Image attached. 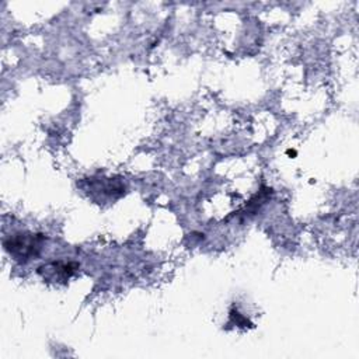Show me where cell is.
I'll list each match as a JSON object with an SVG mask.
<instances>
[{"instance_id": "6da1fadb", "label": "cell", "mask_w": 359, "mask_h": 359, "mask_svg": "<svg viewBox=\"0 0 359 359\" xmlns=\"http://www.w3.org/2000/svg\"><path fill=\"white\" fill-rule=\"evenodd\" d=\"M45 240L46 237L42 233L20 231L4 238L3 247L13 259L18 262H28L41 254Z\"/></svg>"}, {"instance_id": "7a4b0ae2", "label": "cell", "mask_w": 359, "mask_h": 359, "mask_svg": "<svg viewBox=\"0 0 359 359\" xmlns=\"http://www.w3.org/2000/svg\"><path fill=\"white\" fill-rule=\"evenodd\" d=\"M80 185H86L84 191H88V196L101 203V201H115L125 194V185L121 180L115 178H87Z\"/></svg>"}, {"instance_id": "3957f363", "label": "cell", "mask_w": 359, "mask_h": 359, "mask_svg": "<svg viewBox=\"0 0 359 359\" xmlns=\"http://www.w3.org/2000/svg\"><path fill=\"white\" fill-rule=\"evenodd\" d=\"M80 265L77 262L69 261H52L46 262L41 266H38L36 272L45 279V280H53V282H67L77 271Z\"/></svg>"}, {"instance_id": "277c9868", "label": "cell", "mask_w": 359, "mask_h": 359, "mask_svg": "<svg viewBox=\"0 0 359 359\" xmlns=\"http://www.w3.org/2000/svg\"><path fill=\"white\" fill-rule=\"evenodd\" d=\"M229 317H230V323H233L237 327H241V328L252 327V323L247 317H244L241 313H238V310H236V309L230 310Z\"/></svg>"}, {"instance_id": "5b68a950", "label": "cell", "mask_w": 359, "mask_h": 359, "mask_svg": "<svg viewBox=\"0 0 359 359\" xmlns=\"http://www.w3.org/2000/svg\"><path fill=\"white\" fill-rule=\"evenodd\" d=\"M287 154H290V156H296V151H294V150H287Z\"/></svg>"}]
</instances>
